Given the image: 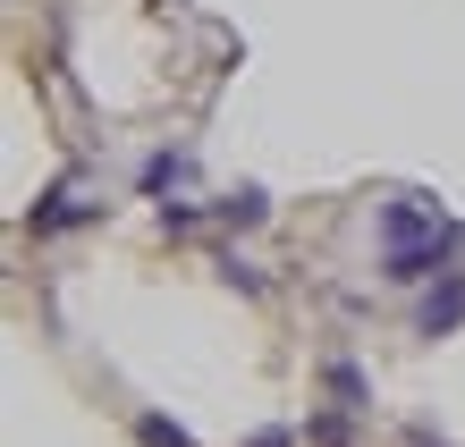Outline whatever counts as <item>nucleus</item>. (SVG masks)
Wrapping results in <instances>:
<instances>
[{
  "label": "nucleus",
  "mask_w": 465,
  "mask_h": 447,
  "mask_svg": "<svg viewBox=\"0 0 465 447\" xmlns=\"http://www.w3.org/2000/svg\"><path fill=\"white\" fill-rule=\"evenodd\" d=\"M457 313H465V278H457V287H449V296H431V304H423V329H449Z\"/></svg>",
  "instance_id": "1"
}]
</instances>
